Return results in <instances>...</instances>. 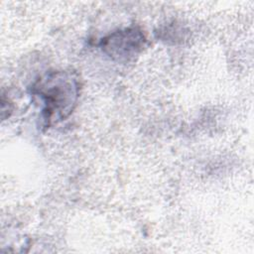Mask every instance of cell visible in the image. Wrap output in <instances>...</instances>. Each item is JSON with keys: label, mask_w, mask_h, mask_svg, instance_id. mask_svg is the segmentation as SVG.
I'll list each match as a JSON object with an SVG mask.
<instances>
[{"label": "cell", "mask_w": 254, "mask_h": 254, "mask_svg": "<svg viewBox=\"0 0 254 254\" xmlns=\"http://www.w3.org/2000/svg\"><path fill=\"white\" fill-rule=\"evenodd\" d=\"M78 91V80L70 71L51 72L34 86V92L44 102V115L48 122L68 116L75 105Z\"/></svg>", "instance_id": "1"}, {"label": "cell", "mask_w": 254, "mask_h": 254, "mask_svg": "<svg viewBox=\"0 0 254 254\" xmlns=\"http://www.w3.org/2000/svg\"><path fill=\"white\" fill-rule=\"evenodd\" d=\"M145 38L137 29L118 31L102 40V50L112 58L123 59L137 54L143 47Z\"/></svg>", "instance_id": "2"}]
</instances>
